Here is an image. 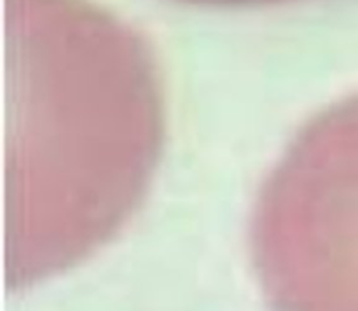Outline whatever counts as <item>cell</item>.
<instances>
[{"instance_id":"cell-1","label":"cell","mask_w":358,"mask_h":311,"mask_svg":"<svg viewBox=\"0 0 358 311\" xmlns=\"http://www.w3.org/2000/svg\"><path fill=\"white\" fill-rule=\"evenodd\" d=\"M159 98L149 70L112 82L16 84L7 219L14 285L72 264L128 219L156 159Z\"/></svg>"}]
</instances>
